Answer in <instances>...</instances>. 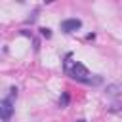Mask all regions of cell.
<instances>
[{
	"instance_id": "6da1fadb",
	"label": "cell",
	"mask_w": 122,
	"mask_h": 122,
	"mask_svg": "<svg viewBox=\"0 0 122 122\" xmlns=\"http://www.w3.org/2000/svg\"><path fill=\"white\" fill-rule=\"evenodd\" d=\"M63 71H65L71 78H74V80H78V82H84V84H86V80L92 76L90 71L86 69V65H82L80 61H74L71 53H69L67 59L63 61Z\"/></svg>"
},
{
	"instance_id": "7a4b0ae2",
	"label": "cell",
	"mask_w": 122,
	"mask_h": 122,
	"mask_svg": "<svg viewBox=\"0 0 122 122\" xmlns=\"http://www.w3.org/2000/svg\"><path fill=\"white\" fill-rule=\"evenodd\" d=\"M0 114H2V120L4 122H10V118L13 114V101L10 97H6V99L0 101Z\"/></svg>"
},
{
	"instance_id": "3957f363",
	"label": "cell",
	"mask_w": 122,
	"mask_h": 122,
	"mask_svg": "<svg viewBox=\"0 0 122 122\" xmlns=\"http://www.w3.org/2000/svg\"><path fill=\"white\" fill-rule=\"evenodd\" d=\"M59 27H61V30H63V32H67V34H69V32L78 30V29L82 27V21H80V19H76V17H71V19H63Z\"/></svg>"
},
{
	"instance_id": "277c9868",
	"label": "cell",
	"mask_w": 122,
	"mask_h": 122,
	"mask_svg": "<svg viewBox=\"0 0 122 122\" xmlns=\"http://www.w3.org/2000/svg\"><path fill=\"white\" fill-rule=\"evenodd\" d=\"M122 92V84H111L107 86V95H118Z\"/></svg>"
},
{
	"instance_id": "5b68a950",
	"label": "cell",
	"mask_w": 122,
	"mask_h": 122,
	"mask_svg": "<svg viewBox=\"0 0 122 122\" xmlns=\"http://www.w3.org/2000/svg\"><path fill=\"white\" fill-rule=\"evenodd\" d=\"M69 101H71V95H69L67 92H63V95L59 97V107H61V109H65V107L69 105Z\"/></svg>"
},
{
	"instance_id": "8992f818",
	"label": "cell",
	"mask_w": 122,
	"mask_h": 122,
	"mask_svg": "<svg viewBox=\"0 0 122 122\" xmlns=\"http://www.w3.org/2000/svg\"><path fill=\"white\" fill-rule=\"evenodd\" d=\"M40 34H42L44 38H50V36H51V30H50L48 27H42V29H40Z\"/></svg>"
},
{
	"instance_id": "52a82bcc",
	"label": "cell",
	"mask_w": 122,
	"mask_h": 122,
	"mask_svg": "<svg viewBox=\"0 0 122 122\" xmlns=\"http://www.w3.org/2000/svg\"><path fill=\"white\" fill-rule=\"evenodd\" d=\"M13 97H17V88H15V86L10 88V99H13Z\"/></svg>"
},
{
	"instance_id": "ba28073f",
	"label": "cell",
	"mask_w": 122,
	"mask_h": 122,
	"mask_svg": "<svg viewBox=\"0 0 122 122\" xmlns=\"http://www.w3.org/2000/svg\"><path fill=\"white\" fill-rule=\"evenodd\" d=\"M76 122H86V120H76Z\"/></svg>"
}]
</instances>
